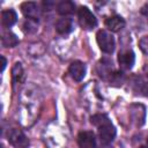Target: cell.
I'll return each instance as SVG.
<instances>
[{"instance_id":"1","label":"cell","mask_w":148,"mask_h":148,"mask_svg":"<svg viewBox=\"0 0 148 148\" xmlns=\"http://www.w3.org/2000/svg\"><path fill=\"white\" fill-rule=\"evenodd\" d=\"M92 125L98 128V135L102 143H110L116 136V128L106 114L97 113L90 118Z\"/></svg>"},{"instance_id":"2","label":"cell","mask_w":148,"mask_h":148,"mask_svg":"<svg viewBox=\"0 0 148 148\" xmlns=\"http://www.w3.org/2000/svg\"><path fill=\"white\" fill-rule=\"evenodd\" d=\"M96 40L97 44L101 49V51H103L104 53H112L114 51V38L113 36L106 31V30H99L96 35Z\"/></svg>"},{"instance_id":"3","label":"cell","mask_w":148,"mask_h":148,"mask_svg":"<svg viewBox=\"0 0 148 148\" xmlns=\"http://www.w3.org/2000/svg\"><path fill=\"white\" fill-rule=\"evenodd\" d=\"M79 23L84 30H92L97 25V18L90 12L88 7H81L79 9Z\"/></svg>"},{"instance_id":"4","label":"cell","mask_w":148,"mask_h":148,"mask_svg":"<svg viewBox=\"0 0 148 148\" xmlns=\"http://www.w3.org/2000/svg\"><path fill=\"white\" fill-rule=\"evenodd\" d=\"M8 141L16 148H27L29 146V140L21 130L12 128L8 132Z\"/></svg>"},{"instance_id":"5","label":"cell","mask_w":148,"mask_h":148,"mask_svg":"<svg viewBox=\"0 0 148 148\" xmlns=\"http://www.w3.org/2000/svg\"><path fill=\"white\" fill-rule=\"evenodd\" d=\"M21 10L23 13V15L28 18V20H32V21H36L39 18L40 16V9H39V6L36 3V2H32V1H27V2H23L21 5Z\"/></svg>"},{"instance_id":"6","label":"cell","mask_w":148,"mask_h":148,"mask_svg":"<svg viewBox=\"0 0 148 148\" xmlns=\"http://www.w3.org/2000/svg\"><path fill=\"white\" fill-rule=\"evenodd\" d=\"M130 117L136 126H141L145 123L146 109L142 104H132L130 106Z\"/></svg>"},{"instance_id":"7","label":"cell","mask_w":148,"mask_h":148,"mask_svg":"<svg viewBox=\"0 0 148 148\" xmlns=\"http://www.w3.org/2000/svg\"><path fill=\"white\" fill-rule=\"evenodd\" d=\"M135 61V56L133 53V51L131 50H124L121 52H119L118 54V62H119V67L123 71H128L133 67Z\"/></svg>"},{"instance_id":"8","label":"cell","mask_w":148,"mask_h":148,"mask_svg":"<svg viewBox=\"0 0 148 148\" xmlns=\"http://www.w3.org/2000/svg\"><path fill=\"white\" fill-rule=\"evenodd\" d=\"M77 143L80 148H95L96 138L91 131H83L77 135Z\"/></svg>"},{"instance_id":"9","label":"cell","mask_w":148,"mask_h":148,"mask_svg":"<svg viewBox=\"0 0 148 148\" xmlns=\"http://www.w3.org/2000/svg\"><path fill=\"white\" fill-rule=\"evenodd\" d=\"M68 73L75 81H82L86 75V65L82 61H73L68 67Z\"/></svg>"},{"instance_id":"10","label":"cell","mask_w":148,"mask_h":148,"mask_svg":"<svg viewBox=\"0 0 148 148\" xmlns=\"http://www.w3.org/2000/svg\"><path fill=\"white\" fill-rule=\"evenodd\" d=\"M74 29L73 20L69 17H61L56 22V30L60 35H67Z\"/></svg>"},{"instance_id":"11","label":"cell","mask_w":148,"mask_h":148,"mask_svg":"<svg viewBox=\"0 0 148 148\" xmlns=\"http://www.w3.org/2000/svg\"><path fill=\"white\" fill-rule=\"evenodd\" d=\"M105 27L110 30V31H119L121 30L124 27H125V20L121 17V16H118V15H114V16H111L109 18H106L105 21Z\"/></svg>"},{"instance_id":"12","label":"cell","mask_w":148,"mask_h":148,"mask_svg":"<svg viewBox=\"0 0 148 148\" xmlns=\"http://www.w3.org/2000/svg\"><path fill=\"white\" fill-rule=\"evenodd\" d=\"M17 21V15L13 9H6L2 10L1 13V22L3 27H12L13 24H15V22Z\"/></svg>"},{"instance_id":"13","label":"cell","mask_w":148,"mask_h":148,"mask_svg":"<svg viewBox=\"0 0 148 148\" xmlns=\"http://www.w3.org/2000/svg\"><path fill=\"white\" fill-rule=\"evenodd\" d=\"M57 12L60 14V15H71L75 12V5L74 2L69 1V0H65V1H61L58 3L57 6Z\"/></svg>"},{"instance_id":"14","label":"cell","mask_w":148,"mask_h":148,"mask_svg":"<svg viewBox=\"0 0 148 148\" xmlns=\"http://www.w3.org/2000/svg\"><path fill=\"white\" fill-rule=\"evenodd\" d=\"M1 42H2V45L5 47H14V46H16L18 44V38L16 37L15 34L8 31V32H5L2 35Z\"/></svg>"},{"instance_id":"15","label":"cell","mask_w":148,"mask_h":148,"mask_svg":"<svg viewBox=\"0 0 148 148\" xmlns=\"http://www.w3.org/2000/svg\"><path fill=\"white\" fill-rule=\"evenodd\" d=\"M13 82L14 83H21L22 80H23V68H22V65L20 62H16L13 67Z\"/></svg>"},{"instance_id":"16","label":"cell","mask_w":148,"mask_h":148,"mask_svg":"<svg viewBox=\"0 0 148 148\" xmlns=\"http://www.w3.org/2000/svg\"><path fill=\"white\" fill-rule=\"evenodd\" d=\"M24 30L27 32H35L37 30V24H36V21H32V20H28L25 23H24Z\"/></svg>"},{"instance_id":"17","label":"cell","mask_w":148,"mask_h":148,"mask_svg":"<svg viewBox=\"0 0 148 148\" xmlns=\"http://www.w3.org/2000/svg\"><path fill=\"white\" fill-rule=\"evenodd\" d=\"M139 46H140L141 51H142L145 54L148 56V35H147V36H143V37L140 39Z\"/></svg>"},{"instance_id":"18","label":"cell","mask_w":148,"mask_h":148,"mask_svg":"<svg viewBox=\"0 0 148 148\" xmlns=\"http://www.w3.org/2000/svg\"><path fill=\"white\" fill-rule=\"evenodd\" d=\"M141 14L145 15V16L147 17V21H148V3L145 5V6L141 8Z\"/></svg>"},{"instance_id":"19","label":"cell","mask_w":148,"mask_h":148,"mask_svg":"<svg viewBox=\"0 0 148 148\" xmlns=\"http://www.w3.org/2000/svg\"><path fill=\"white\" fill-rule=\"evenodd\" d=\"M1 60H2V65H1V72H3V71H5V67H6V65H7V61H6V58H5L3 56H1Z\"/></svg>"},{"instance_id":"20","label":"cell","mask_w":148,"mask_h":148,"mask_svg":"<svg viewBox=\"0 0 148 148\" xmlns=\"http://www.w3.org/2000/svg\"><path fill=\"white\" fill-rule=\"evenodd\" d=\"M101 148H113V147L109 146V143H103V146H101Z\"/></svg>"},{"instance_id":"21","label":"cell","mask_w":148,"mask_h":148,"mask_svg":"<svg viewBox=\"0 0 148 148\" xmlns=\"http://www.w3.org/2000/svg\"><path fill=\"white\" fill-rule=\"evenodd\" d=\"M140 148H148V147H140Z\"/></svg>"},{"instance_id":"22","label":"cell","mask_w":148,"mask_h":148,"mask_svg":"<svg viewBox=\"0 0 148 148\" xmlns=\"http://www.w3.org/2000/svg\"><path fill=\"white\" fill-rule=\"evenodd\" d=\"M147 146H148V138H147Z\"/></svg>"}]
</instances>
